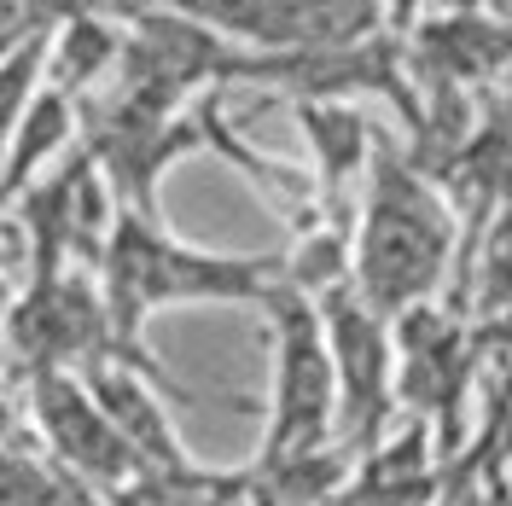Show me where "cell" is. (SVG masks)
<instances>
[{
  "label": "cell",
  "mask_w": 512,
  "mask_h": 506,
  "mask_svg": "<svg viewBox=\"0 0 512 506\" xmlns=\"http://www.w3.org/2000/svg\"><path fill=\"white\" fill-rule=\"evenodd\" d=\"M82 379H88L94 402L123 431V443L134 448V460L146 472H192L187 443H181L175 419L158 402V390H175V384L158 379V373H146L140 361H123V355H105L94 367H82Z\"/></svg>",
  "instance_id": "obj_8"
},
{
  "label": "cell",
  "mask_w": 512,
  "mask_h": 506,
  "mask_svg": "<svg viewBox=\"0 0 512 506\" xmlns=\"http://www.w3.org/2000/svg\"><path fill=\"white\" fill-rule=\"evenodd\" d=\"M478 309H489V315L512 309V204L495 216L489 239H483V256H478Z\"/></svg>",
  "instance_id": "obj_14"
},
{
  "label": "cell",
  "mask_w": 512,
  "mask_h": 506,
  "mask_svg": "<svg viewBox=\"0 0 512 506\" xmlns=\"http://www.w3.org/2000/svg\"><path fill=\"white\" fill-rule=\"evenodd\" d=\"M0 506H82V495L64 483V472L0 454Z\"/></svg>",
  "instance_id": "obj_13"
},
{
  "label": "cell",
  "mask_w": 512,
  "mask_h": 506,
  "mask_svg": "<svg viewBox=\"0 0 512 506\" xmlns=\"http://www.w3.org/2000/svg\"><path fill=\"white\" fill-rule=\"evenodd\" d=\"M251 53H315L384 35L379 0H169Z\"/></svg>",
  "instance_id": "obj_4"
},
{
  "label": "cell",
  "mask_w": 512,
  "mask_h": 506,
  "mask_svg": "<svg viewBox=\"0 0 512 506\" xmlns=\"http://www.w3.org/2000/svg\"><path fill=\"white\" fill-rule=\"evenodd\" d=\"M483 12H489V18H501V24H512V0H483Z\"/></svg>",
  "instance_id": "obj_15"
},
{
  "label": "cell",
  "mask_w": 512,
  "mask_h": 506,
  "mask_svg": "<svg viewBox=\"0 0 512 506\" xmlns=\"http://www.w3.org/2000/svg\"><path fill=\"white\" fill-rule=\"evenodd\" d=\"M280 274H286L280 251H210V245H192L181 233H169L163 216H140L123 204H117V222H111L94 262L99 297L111 315V338L123 349V361H140L146 373H158V361L140 344L152 315L181 309V303L262 309V297L280 285Z\"/></svg>",
  "instance_id": "obj_1"
},
{
  "label": "cell",
  "mask_w": 512,
  "mask_h": 506,
  "mask_svg": "<svg viewBox=\"0 0 512 506\" xmlns=\"http://www.w3.org/2000/svg\"><path fill=\"white\" fill-rule=\"evenodd\" d=\"M291 117L309 140V158H315V210H344V198L361 187L367 163H373V123L361 111V99H297Z\"/></svg>",
  "instance_id": "obj_9"
},
{
  "label": "cell",
  "mask_w": 512,
  "mask_h": 506,
  "mask_svg": "<svg viewBox=\"0 0 512 506\" xmlns=\"http://www.w3.org/2000/svg\"><path fill=\"white\" fill-rule=\"evenodd\" d=\"M262 315H268V425H262L256 466H262V477H274L309 466L332 443L338 373H332L320 303L309 291L286 285V274H280V285L262 297Z\"/></svg>",
  "instance_id": "obj_3"
},
{
  "label": "cell",
  "mask_w": 512,
  "mask_h": 506,
  "mask_svg": "<svg viewBox=\"0 0 512 506\" xmlns=\"http://www.w3.org/2000/svg\"><path fill=\"white\" fill-rule=\"evenodd\" d=\"M47 30H53V24H47ZM47 30H35L30 41H18V47L0 59V158H6L12 134L24 123L30 99L41 94V82H47Z\"/></svg>",
  "instance_id": "obj_12"
},
{
  "label": "cell",
  "mask_w": 512,
  "mask_h": 506,
  "mask_svg": "<svg viewBox=\"0 0 512 506\" xmlns=\"http://www.w3.org/2000/svg\"><path fill=\"white\" fill-rule=\"evenodd\" d=\"M35 419H41V437H47V448H53V460H59L64 472L88 477L105 495H117L123 483H134V477L146 472L134 460V448L123 443V431L94 402L88 379L70 373V367L35 373Z\"/></svg>",
  "instance_id": "obj_6"
},
{
  "label": "cell",
  "mask_w": 512,
  "mask_h": 506,
  "mask_svg": "<svg viewBox=\"0 0 512 506\" xmlns=\"http://www.w3.org/2000/svg\"><path fill=\"white\" fill-rule=\"evenodd\" d=\"M117 59H123V24L99 6H70L47 30V88L70 94L76 105L117 76Z\"/></svg>",
  "instance_id": "obj_10"
},
{
  "label": "cell",
  "mask_w": 512,
  "mask_h": 506,
  "mask_svg": "<svg viewBox=\"0 0 512 506\" xmlns=\"http://www.w3.org/2000/svg\"><path fill=\"white\" fill-rule=\"evenodd\" d=\"M76 134H82V105L41 82V94L30 99L24 123H18V134H12L6 158H0V210H12V204L59 163L64 152L76 146Z\"/></svg>",
  "instance_id": "obj_11"
},
{
  "label": "cell",
  "mask_w": 512,
  "mask_h": 506,
  "mask_svg": "<svg viewBox=\"0 0 512 506\" xmlns=\"http://www.w3.org/2000/svg\"><path fill=\"white\" fill-rule=\"evenodd\" d=\"M454 245L460 222L443 192L425 181V169L396 146H373L350 239V285L379 315L431 303L454 268Z\"/></svg>",
  "instance_id": "obj_2"
},
{
  "label": "cell",
  "mask_w": 512,
  "mask_h": 506,
  "mask_svg": "<svg viewBox=\"0 0 512 506\" xmlns=\"http://www.w3.org/2000/svg\"><path fill=\"white\" fill-rule=\"evenodd\" d=\"M320 326L338 373V431L344 437H379V425L396 413V344L390 315H379L355 285L320 291Z\"/></svg>",
  "instance_id": "obj_5"
},
{
  "label": "cell",
  "mask_w": 512,
  "mask_h": 506,
  "mask_svg": "<svg viewBox=\"0 0 512 506\" xmlns=\"http://www.w3.org/2000/svg\"><path fill=\"white\" fill-rule=\"evenodd\" d=\"M390 344H396V408H414L425 419H454L466 402V379H472L466 326L448 320L431 297V303L390 315Z\"/></svg>",
  "instance_id": "obj_7"
}]
</instances>
